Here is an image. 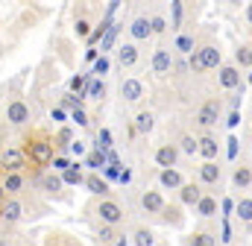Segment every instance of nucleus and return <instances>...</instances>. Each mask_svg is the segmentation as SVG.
<instances>
[{"instance_id":"nucleus-1","label":"nucleus","mask_w":252,"mask_h":246,"mask_svg":"<svg viewBox=\"0 0 252 246\" xmlns=\"http://www.w3.org/2000/svg\"><path fill=\"white\" fill-rule=\"evenodd\" d=\"M94 214L100 217V226H112V229H118V226H124V223H126L124 205H121V202H115V199H109V196L97 202Z\"/></svg>"},{"instance_id":"nucleus-2","label":"nucleus","mask_w":252,"mask_h":246,"mask_svg":"<svg viewBox=\"0 0 252 246\" xmlns=\"http://www.w3.org/2000/svg\"><path fill=\"white\" fill-rule=\"evenodd\" d=\"M193 56H196V64H199L202 73H205V70H217V67L223 64V53H220V44H217V41L199 44V47L193 50Z\"/></svg>"},{"instance_id":"nucleus-3","label":"nucleus","mask_w":252,"mask_h":246,"mask_svg":"<svg viewBox=\"0 0 252 246\" xmlns=\"http://www.w3.org/2000/svg\"><path fill=\"white\" fill-rule=\"evenodd\" d=\"M24 155H27L35 167H47V164H50V158L56 155V153H53V141L38 138V141H32V144L24 150Z\"/></svg>"},{"instance_id":"nucleus-4","label":"nucleus","mask_w":252,"mask_h":246,"mask_svg":"<svg viewBox=\"0 0 252 246\" xmlns=\"http://www.w3.org/2000/svg\"><path fill=\"white\" fill-rule=\"evenodd\" d=\"M220 100H208V103H202L199 109H196V115H193V123L202 129V132H208L211 126H217V121H220Z\"/></svg>"},{"instance_id":"nucleus-5","label":"nucleus","mask_w":252,"mask_h":246,"mask_svg":"<svg viewBox=\"0 0 252 246\" xmlns=\"http://www.w3.org/2000/svg\"><path fill=\"white\" fill-rule=\"evenodd\" d=\"M24 217H27L24 199H21V196H6L3 205H0V220H3L6 226H12V223H21Z\"/></svg>"},{"instance_id":"nucleus-6","label":"nucleus","mask_w":252,"mask_h":246,"mask_svg":"<svg viewBox=\"0 0 252 246\" xmlns=\"http://www.w3.org/2000/svg\"><path fill=\"white\" fill-rule=\"evenodd\" d=\"M150 67H153L156 79H167L170 76V67H173V50L170 47H156L153 50V59H150Z\"/></svg>"},{"instance_id":"nucleus-7","label":"nucleus","mask_w":252,"mask_h":246,"mask_svg":"<svg viewBox=\"0 0 252 246\" xmlns=\"http://www.w3.org/2000/svg\"><path fill=\"white\" fill-rule=\"evenodd\" d=\"M30 121H32V109L27 100H12L6 106V123L9 126H27Z\"/></svg>"},{"instance_id":"nucleus-8","label":"nucleus","mask_w":252,"mask_h":246,"mask_svg":"<svg viewBox=\"0 0 252 246\" xmlns=\"http://www.w3.org/2000/svg\"><path fill=\"white\" fill-rule=\"evenodd\" d=\"M196 155H202L205 161H217V155H220V141H217L211 132H202V135L196 138Z\"/></svg>"},{"instance_id":"nucleus-9","label":"nucleus","mask_w":252,"mask_h":246,"mask_svg":"<svg viewBox=\"0 0 252 246\" xmlns=\"http://www.w3.org/2000/svg\"><path fill=\"white\" fill-rule=\"evenodd\" d=\"M217 82H220V88H226V91H238L244 82H241V70L235 67V64H220L217 67Z\"/></svg>"},{"instance_id":"nucleus-10","label":"nucleus","mask_w":252,"mask_h":246,"mask_svg":"<svg viewBox=\"0 0 252 246\" xmlns=\"http://www.w3.org/2000/svg\"><path fill=\"white\" fill-rule=\"evenodd\" d=\"M153 158H156V164L161 167V170H170V167H176L179 164V150H176V144H161L156 153H153Z\"/></svg>"},{"instance_id":"nucleus-11","label":"nucleus","mask_w":252,"mask_h":246,"mask_svg":"<svg viewBox=\"0 0 252 246\" xmlns=\"http://www.w3.org/2000/svg\"><path fill=\"white\" fill-rule=\"evenodd\" d=\"M0 161H3V167H6L9 173H21V167L27 164V155H24L21 147H6V150L0 153Z\"/></svg>"},{"instance_id":"nucleus-12","label":"nucleus","mask_w":252,"mask_h":246,"mask_svg":"<svg viewBox=\"0 0 252 246\" xmlns=\"http://www.w3.org/2000/svg\"><path fill=\"white\" fill-rule=\"evenodd\" d=\"M121 97H124V103H129V106L141 103V100H144V82L135 79V76L124 79V82H121Z\"/></svg>"},{"instance_id":"nucleus-13","label":"nucleus","mask_w":252,"mask_h":246,"mask_svg":"<svg viewBox=\"0 0 252 246\" xmlns=\"http://www.w3.org/2000/svg\"><path fill=\"white\" fill-rule=\"evenodd\" d=\"M129 38H132V44H141V41L153 38V32H150V18H147V15H135V18H132V24H129Z\"/></svg>"},{"instance_id":"nucleus-14","label":"nucleus","mask_w":252,"mask_h":246,"mask_svg":"<svg viewBox=\"0 0 252 246\" xmlns=\"http://www.w3.org/2000/svg\"><path fill=\"white\" fill-rule=\"evenodd\" d=\"M220 179H223V167H220L217 161H202V164H199V184L217 187Z\"/></svg>"},{"instance_id":"nucleus-15","label":"nucleus","mask_w":252,"mask_h":246,"mask_svg":"<svg viewBox=\"0 0 252 246\" xmlns=\"http://www.w3.org/2000/svg\"><path fill=\"white\" fill-rule=\"evenodd\" d=\"M138 205H141V211H144V214H158L167 202H164L161 190H144V193H141V199H138Z\"/></svg>"},{"instance_id":"nucleus-16","label":"nucleus","mask_w":252,"mask_h":246,"mask_svg":"<svg viewBox=\"0 0 252 246\" xmlns=\"http://www.w3.org/2000/svg\"><path fill=\"white\" fill-rule=\"evenodd\" d=\"M217 211H220V202H217V196H214V193H202V196H199V202L193 205V214H196V217H202V220L217 217Z\"/></svg>"},{"instance_id":"nucleus-17","label":"nucleus","mask_w":252,"mask_h":246,"mask_svg":"<svg viewBox=\"0 0 252 246\" xmlns=\"http://www.w3.org/2000/svg\"><path fill=\"white\" fill-rule=\"evenodd\" d=\"M126 238H129V244L132 246H158L156 232H153L150 226H144V223H138V226L132 229V235H126Z\"/></svg>"},{"instance_id":"nucleus-18","label":"nucleus","mask_w":252,"mask_h":246,"mask_svg":"<svg viewBox=\"0 0 252 246\" xmlns=\"http://www.w3.org/2000/svg\"><path fill=\"white\" fill-rule=\"evenodd\" d=\"M138 62H141V50H138V44L124 41V44L118 47V64H121V67H135Z\"/></svg>"},{"instance_id":"nucleus-19","label":"nucleus","mask_w":252,"mask_h":246,"mask_svg":"<svg viewBox=\"0 0 252 246\" xmlns=\"http://www.w3.org/2000/svg\"><path fill=\"white\" fill-rule=\"evenodd\" d=\"M176 193H179V205H185V208H193L205 190H202V187H199L196 182H185L182 187H179V190H176Z\"/></svg>"},{"instance_id":"nucleus-20","label":"nucleus","mask_w":252,"mask_h":246,"mask_svg":"<svg viewBox=\"0 0 252 246\" xmlns=\"http://www.w3.org/2000/svg\"><path fill=\"white\" fill-rule=\"evenodd\" d=\"M158 184L164 190H179L185 184V176L179 173V167H170V170H158Z\"/></svg>"},{"instance_id":"nucleus-21","label":"nucleus","mask_w":252,"mask_h":246,"mask_svg":"<svg viewBox=\"0 0 252 246\" xmlns=\"http://www.w3.org/2000/svg\"><path fill=\"white\" fill-rule=\"evenodd\" d=\"M121 27H124L121 21H112V24H109V30H106V32H103V38H100V56H106V53H109V50H112V47L118 44Z\"/></svg>"},{"instance_id":"nucleus-22","label":"nucleus","mask_w":252,"mask_h":246,"mask_svg":"<svg viewBox=\"0 0 252 246\" xmlns=\"http://www.w3.org/2000/svg\"><path fill=\"white\" fill-rule=\"evenodd\" d=\"M0 187L6 190V196H18L27 187V176L24 173H6V179L0 182Z\"/></svg>"},{"instance_id":"nucleus-23","label":"nucleus","mask_w":252,"mask_h":246,"mask_svg":"<svg viewBox=\"0 0 252 246\" xmlns=\"http://www.w3.org/2000/svg\"><path fill=\"white\" fill-rule=\"evenodd\" d=\"M132 126H135V135L147 138V135H150V132L156 129V115H153V112H138Z\"/></svg>"},{"instance_id":"nucleus-24","label":"nucleus","mask_w":252,"mask_h":246,"mask_svg":"<svg viewBox=\"0 0 252 246\" xmlns=\"http://www.w3.org/2000/svg\"><path fill=\"white\" fill-rule=\"evenodd\" d=\"M35 187L41 193H56V190H62V179L56 173H38L35 176Z\"/></svg>"},{"instance_id":"nucleus-25","label":"nucleus","mask_w":252,"mask_h":246,"mask_svg":"<svg viewBox=\"0 0 252 246\" xmlns=\"http://www.w3.org/2000/svg\"><path fill=\"white\" fill-rule=\"evenodd\" d=\"M170 50H176V53H179V56H182V59H188L190 53H193V50H196V38H193V35H188V32H179V35H176V41H173V47H170Z\"/></svg>"},{"instance_id":"nucleus-26","label":"nucleus","mask_w":252,"mask_h":246,"mask_svg":"<svg viewBox=\"0 0 252 246\" xmlns=\"http://www.w3.org/2000/svg\"><path fill=\"white\" fill-rule=\"evenodd\" d=\"M82 184H85V187H88L94 196H103V199L109 196V182H106V179H100L97 173H88V176L82 179Z\"/></svg>"},{"instance_id":"nucleus-27","label":"nucleus","mask_w":252,"mask_h":246,"mask_svg":"<svg viewBox=\"0 0 252 246\" xmlns=\"http://www.w3.org/2000/svg\"><path fill=\"white\" fill-rule=\"evenodd\" d=\"M79 97H82V100L88 97V100H97V103H100V100L106 97V82H103V79H94V76H91V79H88V85H85V91H82Z\"/></svg>"},{"instance_id":"nucleus-28","label":"nucleus","mask_w":252,"mask_h":246,"mask_svg":"<svg viewBox=\"0 0 252 246\" xmlns=\"http://www.w3.org/2000/svg\"><path fill=\"white\" fill-rule=\"evenodd\" d=\"M158 217H161L167 226H173V229H182V223H185V217H182L179 205H164V208L158 211Z\"/></svg>"},{"instance_id":"nucleus-29","label":"nucleus","mask_w":252,"mask_h":246,"mask_svg":"<svg viewBox=\"0 0 252 246\" xmlns=\"http://www.w3.org/2000/svg\"><path fill=\"white\" fill-rule=\"evenodd\" d=\"M176 150H179V155L193 158V155H196V135H193V132H182L179 141H176Z\"/></svg>"},{"instance_id":"nucleus-30","label":"nucleus","mask_w":252,"mask_h":246,"mask_svg":"<svg viewBox=\"0 0 252 246\" xmlns=\"http://www.w3.org/2000/svg\"><path fill=\"white\" fill-rule=\"evenodd\" d=\"M232 184H235L238 190H250V184H252V170H250V164H241V167H235V173H232Z\"/></svg>"},{"instance_id":"nucleus-31","label":"nucleus","mask_w":252,"mask_h":246,"mask_svg":"<svg viewBox=\"0 0 252 246\" xmlns=\"http://www.w3.org/2000/svg\"><path fill=\"white\" fill-rule=\"evenodd\" d=\"M59 179H62V184H82V179H85L82 164H79V161H70V167H67L64 173H59Z\"/></svg>"},{"instance_id":"nucleus-32","label":"nucleus","mask_w":252,"mask_h":246,"mask_svg":"<svg viewBox=\"0 0 252 246\" xmlns=\"http://www.w3.org/2000/svg\"><path fill=\"white\" fill-rule=\"evenodd\" d=\"M188 246H217V232H211V229H199V232L190 235Z\"/></svg>"},{"instance_id":"nucleus-33","label":"nucleus","mask_w":252,"mask_h":246,"mask_svg":"<svg viewBox=\"0 0 252 246\" xmlns=\"http://www.w3.org/2000/svg\"><path fill=\"white\" fill-rule=\"evenodd\" d=\"M235 217H238L244 226H250V220H252V199H250V193H244V196L238 199V205H235Z\"/></svg>"},{"instance_id":"nucleus-34","label":"nucleus","mask_w":252,"mask_h":246,"mask_svg":"<svg viewBox=\"0 0 252 246\" xmlns=\"http://www.w3.org/2000/svg\"><path fill=\"white\" fill-rule=\"evenodd\" d=\"M82 167H88V170H103V167H106V153H100V150H91V153H85V161H82Z\"/></svg>"},{"instance_id":"nucleus-35","label":"nucleus","mask_w":252,"mask_h":246,"mask_svg":"<svg viewBox=\"0 0 252 246\" xmlns=\"http://www.w3.org/2000/svg\"><path fill=\"white\" fill-rule=\"evenodd\" d=\"M109 67H112L109 56H100V59H94V62H91V70H88V73H91L94 79H103V76L109 73Z\"/></svg>"},{"instance_id":"nucleus-36","label":"nucleus","mask_w":252,"mask_h":246,"mask_svg":"<svg viewBox=\"0 0 252 246\" xmlns=\"http://www.w3.org/2000/svg\"><path fill=\"white\" fill-rule=\"evenodd\" d=\"M147 18H150V32H153V35H164V32H167V18H164L161 12L147 15Z\"/></svg>"},{"instance_id":"nucleus-37","label":"nucleus","mask_w":252,"mask_h":246,"mask_svg":"<svg viewBox=\"0 0 252 246\" xmlns=\"http://www.w3.org/2000/svg\"><path fill=\"white\" fill-rule=\"evenodd\" d=\"M118 229H112V226H100L97 229V244H103V246H112L115 241H118Z\"/></svg>"},{"instance_id":"nucleus-38","label":"nucleus","mask_w":252,"mask_h":246,"mask_svg":"<svg viewBox=\"0 0 252 246\" xmlns=\"http://www.w3.org/2000/svg\"><path fill=\"white\" fill-rule=\"evenodd\" d=\"M170 15H173V21H170L167 30H179V27H182V15H185V3H182V0H173V3H170Z\"/></svg>"},{"instance_id":"nucleus-39","label":"nucleus","mask_w":252,"mask_h":246,"mask_svg":"<svg viewBox=\"0 0 252 246\" xmlns=\"http://www.w3.org/2000/svg\"><path fill=\"white\" fill-rule=\"evenodd\" d=\"M188 73H190L188 59H182V56L176 59V56H173V67H170V76H176V79H185Z\"/></svg>"},{"instance_id":"nucleus-40","label":"nucleus","mask_w":252,"mask_h":246,"mask_svg":"<svg viewBox=\"0 0 252 246\" xmlns=\"http://www.w3.org/2000/svg\"><path fill=\"white\" fill-rule=\"evenodd\" d=\"M235 62L244 67V70H250V64H252V53H250V44H241L238 50H235Z\"/></svg>"},{"instance_id":"nucleus-41","label":"nucleus","mask_w":252,"mask_h":246,"mask_svg":"<svg viewBox=\"0 0 252 246\" xmlns=\"http://www.w3.org/2000/svg\"><path fill=\"white\" fill-rule=\"evenodd\" d=\"M70 141H76V138H73V129H70V126H62V129H59V135H56V141H53V144H59V147H62V150H67V147H70Z\"/></svg>"},{"instance_id":"nucleus-42","label":"nucleus","mask_w":252,"mask_h":246,"mask_svg":"<svg viewBox=\"0 0 252 246\" xmlns=\"http://www.w3.org/2000/svg\"><path fill=\"white\" fill-rule=\"evenodd\" d=\"M50 164H53V173L59 176V173H64V170L70 167V158H67V155H53V158H50Z\"/></svg>"},{"instance_id":"nucleus-43","label":"nucleus","mask_w":252,"mask_h":246,"mask_svg":"<svg viewBox=\"0 0 252 246\" xmlns=\"http://www.w3.org/2000/svg\"><path fill=\"white\" fill-rule=\"evenodd\" d=\"M88 79H91V73H82V76H73V79L67 82V88H70V91H85V85H88Z\"/></svg>"},{"instance_id":"nucleus-44","label":"nucleus","mask_w":252,"mask_h":246,"mask_svg":"<svg viewBox=\"0 0 252 246\" xmlns=\"http://www.w3.org/2000/svg\"><path fill=\"white\" fill-rule=\"evenodd\" d=\"M70 121L76 123V126H88V115H85V109H70Z\"/></svg>"},{"instance_id":"nucleus-45","label":"nucleus","mask_w":252,"mask_h":246,"mask_svg":"<svg viewBox=\"0 0 252 246\" xmlns=\"http://www.w3.org/2000/svg\"><path fill=\"white\" fill-rule=\"evenodd\" d=\"M88 32H91V24L85 18H76V35L79 38H88Z\"/></svg>"},{"instance_id":"nucleus-46","label":"nucleus","mask_w":252,"mask_h":246,"mask_svg":"<svg viewBox=\"0 0 252 246\" xmlns=\"http://www.w3.org/2000/svg\"><path fill=\"white\" fill-rule=\"evenodd\" d=\"M67 153H70V155H76V158H79V155H85V153H88V150H85V144H82V141H70V147H67Z\"/></svg>"},{"instance_id":"nucleus-47","label":"nucleus","mask_w":252,"mask_h":246,"mask_svg":"<svg viewBox=\"0 0 252 246\" xmlns=\"http://www.w3.org/2000/svg\"><path fill=\"white\" fill-rule=\"evenodd\" d=\"M226 144H229V158L235 161V158H238V150H241V141H238V138H229Z\"/></svg>"},{"instance_id":"nucleus-48","label":"nucleus","mask_w":252,"mask_h":246,"mask_svg":"<svg viewBox=\"0 0 252 246\" xmlns=\"http://www.w3.org/2000/svg\"><path fill=\"white\" fill-rule=\"evenodd\" d=\"M50 118H53V121H56V123H62V121H67V112H64V109H59V106H56V109L50 112Z\"/></svg>"},{"instance_id":"nucleus-49","label":"nucleus","mask_w":252,"mask_h":246,"mask_svg":"<svg viewBox=\"0 0 252 246\" xmlns=\"http://www.w3.org/2000/svg\"><path fill=\"white\" fill-rule=\"evenodd\" d=\"M229 126H232V129H235V126H238V123H241V112H229Z\"/></svg>"},{"instance_id":"nucleus-50","label":"nucleus","mask_w":252,"mask_h":246,"mask_svg":"<svg viewBox=\"0 0 252 246\" xmlns=\"http://www.w3.org/2000/svg\"><path fill=\"white\" fill-rule=\"evenodd\" d=\"M118 182H121V184H129V182H132V170H121Z\"/></svg>"},{"instance_id":"nucleus-51","label":"nucleus","mask_w":252,"mask_h":246,"mask_svg":"<svg viewBox=\"0 0 252 246\" xmlns=\"http://www.w3.org/2000/svg\"><path fill=\"white\" fill-rule=\"evenodd\" d=\"M112 246H132V244H129V238H126V235H118V241H115Z\"/></svg>"},{"instance_id":"nucleus-52","label":"nucleus","mask_w":252,"mask_h":246,"mask_svg":"<svg viewBox=\"0 0 252 246\" xmlns=\"http://www.w3.org/2000/svg\"><path fill=\"white\" fill-rule=\"evenodd\" d=\"M97 59V50H94V47H88V50H85V62H94Z\"/></svg>"},{"instance_id":"nucleus-53","label":"nucleus","mask_w":252,"mask_h":246,"mask_svg":"<svg viewBox=\"0 0 252 246\" xmlns=\"http://www.w3.org/2000/svg\"><path fill=\"white\" fill-rule=\"evenodd\" d=\"M235 205H232V199H223V211H226V217H229V211H232Z\"/></svg>"},{"instance_id":"nucleus-54","label":"nucleus","mask_w":252,"mask_h":246,"mask_svg":"<svg viewBox=\"0 0 252 246\" xmlns=\"http://www.w3.org/2000/svg\"><path fill=\"white\" fill-rule=\"evenodd\" d=\"M3 199H6V190H3V187H0V205H3Z\"/></svg>"}]
</instances>
